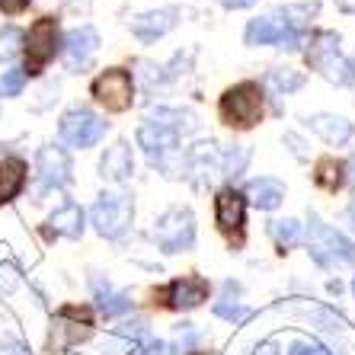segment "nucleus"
I'll list each match as a JSON object with an SVG mask.
<instances>
[{
    "label": "nucleus",
    "instance_id": "obj_1",
    "mask_svg": "<svg viewBox=\"0 0 355 355\" xmlns=\"http://www.w3.org/2000/svg\"><path fill=\"white\" fill-rule=\"evenodd\" d=\"M218 116L227 128H253L263 119V87L253 80L234 83L218 103Z\"/></svg>",
    "mask_w": 355,
    "mask_h": 355
},
{
    "label": "nucleus",
    "instance_id": "obj_2",
    "mask_svg": "<svg viewBox=\"0 0 355 355\" xmlns=\"http://www.w3.org/2000/svg\"><path fill=\"white\" fill-rule=\"evenodd\" d=\"M154 243L164 253H189L196 247V215L189 205H173L154 218Z\"/></svg>",
    "mask_w": 355,
    "mask_h": 355
},
{
    "label": "nucleus",
    "instance_id": "obj_3",
    "mask_svg": "<svg viewBox=\"0 0 355 355\" xmlns=\"http://www.w3.org/2000/svg\"><path fill=\"white\" fill-rule=\"evenodd\" d=\"M307 61L314 71H320L323 77L336 87H352L355 83V61L346 58L339 51V35L336 33H320L314 39V45L307 49Z\"/></svg>",
    "mask_w": 355,
    "mask_h": 355
},
{
    "label": "nucleus",
    "instance_id": "obj_4",
    "mask_svg": "<svg viewBox=\"0 0 355 355\" xmlns=\"http://www.w3.org/2000/svg\"><path fill=\"white\" fill-rule=\"evenodd\" d=\"M93 231L106 240H119L135 221V202L125 192H103L90 211Z\"/></svg>",
    "mask_w": 355,
    "mask_h": 355
},
{
    "label": "nucleus",
    "instance_id": "obj_5",
    "mask_svg": "<svg viewBox=\"0 0 355 355\" xmlns=\"http://www.w3.org/2000/svg\"><path fill=\"white\" fill-rule=\"evenodd\" d=\"M106 132H109V122L87 106H71L58 122V138L64 141L67 148H77V150L96 148L99 141L106 138Z\"/></svg>",
    "mask_w": 355,
    "mask_h": 355
},
{
    "label": "nucleus",
    "instance_id": "obj_6",
    "mask_svg": "<svg viewBox=\"0 0 355 355\" xmlns=\"http://www.w3.org/2000/svg\"><path fill=\"white\" fill-rule=\"evenodd\" d=\"M307 247H311V257L320 266H343V263H355V243L349 237L323 224L320 218H311L307 221Z\"/></svg>",
    "mask_w": 355,
    "mask_h": 355
},
{
    "label": "nucleus",
    "instance_id": "obj_7",
    "mask_svg": "<svg viewBox=\"0 0 355 355\" xmlns=\"http://www.w3.org/2000/svg\"><path fill=\"white\" fill-rule=\"evenodd\" d=\"M58 45H61L58 19H51V17L35 19V23L29 26V33H26V67L23 71L39 74L42 67L58 55Z\"/></svg>",
    "mask_w": 355,
    "mask_h": 355
},
{
    "label": "nucleus",
    "instance_id": "obj_8",
    "mask_svg": "<svg viewBox=\"0 0 355 355\" xmlns=\"http://www.w3.org/2000/svg\"><path fill=\"white\" fill-rule=\"evenodd\" d=\"M35 180H39V196L67 189L74 182V164L67 157V150L55 148V144L42 148L35 154Z\"/></svg>",
    "mask_w": 355,
    "mask_h": 355
},
{
    "label": "nucleus",
    "instance_id": "obj_9",
    "mask_svg": "<svg viewBox=\"0 0 355 355\" xmlns=\"http://www.w3.org/2000/svg\"><path fill=\"white\" fill-rule=\"evenodd\" d=\"M93 99L99 106H106L109 112H125L132 109L135 103V83H132V74L122 71V67H106L103 74L93 80Z\"/></svg>",
    "mask_w": 355,
    "mask_h": 355
},
{
    "label": "nucleus",
    "instance_id": "obj_10",
    "mask_svg": "<svg viewBox=\"0 0 355 355\" xmlns=\"http://www.w3.org/2000/svg\"><path fill=\"white\" fill-rule=\"evenodd\" d=\"M243 39H247V45H253V49H259V45H275V49H285V51H297L304 45V33H295V29H288V26L275 17L250 19Z\"/></svg>",
    "mask_w": 355,
    "mask_h": 355
},
{
    "label": "nucleus",
    "instance_id": "obj_11",
    "mask_svg": "<svg viewBox=\"0 0 355 355\" xmlns=\"http://www.w3.org/2000/svg\"><path fill=\"white\" fill-rule=\"evenodd\" d=\"M138 148L148 154V160L154 166H166V157L176 154V144H180V132L166 128V125H157V122H144L138 125Z\"/></svg>",
    "mask_w": 355,
    "mask_h": 355
},
{
    "label": "nucleus",
    "instance_id": "obj_12",
    "mask_svg": "<svg viewBox=\"0 0 355 355\" xmlns=\"http://www.w3.org/2000/svg\"><path fill=\"white\" fill-rule=\"evenodd\" d=\"M99 51V33L93 26H77L64 39V67L71 74H83Z\"/></svg>",
    "mask_w": 355,
    "mask_h": 355
},
{
    "label": "nucleus",
    "instance_id": "obj_13",
    "mask_svg": "<svg viewBox=\"0 0 355 355\" xmlns=\"http://www.w3.org/2000/svg\"><path fill=\"white\" fill-rule=\"evenodd\" d=\"M215 221L224 234H243V224H247V202L234 186H224L215 196Z\"/></svg>",
    "mask_w": 355,
    "mask_h": 355
},
{
    "label": "nucleus",
    "instance_id": "obj_14",
    "mask_svg": "<svg viewBox=\"0 0 355 355\" xmlns=\"http://www.w3.org/2000/svg\"><path fill=\"white\" fill-rule=\"evenodd\" d=\"M186 170L196 176L198 182H211L218 173H221V150H218L215 141H198L186 150Z\"/></svg>",
    "mask_w": 355,
    "mask_h": 355
},
{
    "label": "nucleus",
    "instance_id": "obj_15",
    "mask_svg": "<svg viewBox=\"0 0 355 355\" xmlns=\"http://www.w3.org/2000/svg\"><path fill=\"white\" fill-rule=\"evenodd\" d=\"M307 128L323 138L330 148H343L349 144L355 135V125L349 122L346 116H333V112H314V116H307Z\"/></svg>",
    "mask_w": 355,
    "mask_h": 355
},
{
    "label": "nucleus",
    "instance_id": "obj_16",
    "mask_svg": "<svg viewBox=\"0 0 355 355\" xmlns=\"http://www.w3.org/2000/svg\"><path fill=\"white\" fill-rule=\"evenodd\" d=\"M99 176L106 182H128L135 176V157L128 141H116L106 154L99 157Z\"/></svg>",
    "mask_w": 355,
    "mask_h": 355
},
{
    "label": "nucleus",
    "instance_id": "obj_17",
    "mask_svg": "<svg viewBox=\"0 0 355 355\" xmlns=\"http://www.w3.org/2000/svg\"><path fill=\"white\" fill-rule=\"evenodd\" d=\"M208 297V282L202 275H182L166 285V304L180 307V311H192Z\"/></svg>",
    "mask_w": 355,
    "mask_h": 355
},
{
    "label": "nucleus",
    "instance_id": "obj_18",
    "mask_svg": "<svg viewBox=\"0 0 355 355\" xmlns=\"http://www.w3.org/2000/svg\"><path fill=\"white\" fill-rule=\"evenodd\" d=\"M83 208L77 202H64L61 208H55L49 215V234L51 237H67V240H80L83 237Z\"/></svg>",
    "mask_w": 355,
    "mask_h": 355
},
{
    "label": "nucleus",
    "instance_id": "obj_19",
    "mask_svg": "<svg viewBox=\"0 0 355 355\" xmlns=\"http://www.w3.org/2000/svg\"><path fill=\"white\" fill-rule=\"evenodd\" d=\"M176 26V10H154V13H141L132 19V35L141 42H157Z\"/></svg>",
    "mask_w": 355,
    "mask_h": 355
},
{
    "label": "nucleus",
    "instance_id": "obj_20",
    "mask_svg": "<svg viewBox=\"0 0 355 355\" xmlns=\"http://www.w3.org/2000/svg\"><path fill=\"white\" fill-rule=\"evenodd\" d=\"M247 196L259 211H275V208L285 202V186H282V180H275V176H257V180H250Z\"/></svg>",
    "mask_w": 355,
    "mask_h": 355
},
{
    "label": "nucleus",
    "instance_id": "obj_21",
    "mask_svg": "<svg viewBox=\"0 0 355 355\" xmlns=\"http://www.w3.org/2000/svg\"><path fill=\"white\" fill-rule=\"evenodd\" d=\"M26 160L23 157H3L0 160V205H7L23 192L26 186Z\"/></svg>",
    "mask_w": 355,
    "mask_h": 355
},
{
    "label": "nucleus",
    "instance_id": "obj_22",
    "mask_svg": "<svg viewBox=\"0 0 355 355\" xmlns=\"http://www.w3.org/2000/svg\"><path fill=\"white\" fill-rule=\"evenodd\" d=\"M93 297H96V307L106 317H119V314H128V311H132V295H128V291H116L109 282L103 285L99 279H93Z\"/></svg>",
    "mask_w": 355,
    "mask_h": 355
},
{
    "label": "nucleus",
    "instance_id": "obj_23",
    "mask_svg": "<svg viewBox=\"0 0 355 355\" xmlns=\"http://www.w3.org/2000/svg\"><path fill=\"white\" fill-rule=\"evenodd\" d=\"M266 83H269V90H272V93L288 96V93H297L301 87H304V74H301V71H295V67H269Z\"/></svg>",
    "mask_w": 355,
    "mask_h": 355
},
{
    "label": "nucleus",
    "instance_id": "obj_24",
    "mask_svg": "<svg viewBox=\"0 0 355 355\" xmlns=\"http://www.w3.org/2000/svg\"><path fill=\"white\" fill-rule=\"evenodd\" d=\"M317 10H320V3H317V0H304V3H288V7H282L279 17H282V23L288 26V29L301 33V29H304V26L317 17Z\"/></svg>",
    "mask_w": 355,
    "mask_h": 355
},
{
    "label": "nucleus",
    "instance_id": "obj_25",
    "mask_svg": "<svg viewBox=\"0 0 355 355\" xmlns=\"http://www.w3.org/2000/svg\"><path fill=\"white\" fill-rule=\"evenodd\" d=\"M269 234H272L275 247H279L282 253L301 243V224H297L295 218H275V221L269 224Z\"/></svg>",
    "mask_w": 355,
    "mask_h": 355
},
{
    "label": "nucleus",
    "instance_id": "obj_26",
    "mask_svg": "<svg viewBox=\"0 0 355 355\" xmlns=\"http://www.w3.org/2000/svg\"><path fill=\"white\" fill-rule=\"evenodd\" d=\"M346 166L339 164V160H333V157H327V160H320L317 164V173H314V182L320 186V189H327V192H336L339 186H343V180H346Z\"/></svg>",
    "mask_w": 355,
    "mask_h": 355
},
{
    "label": "nucleus",
    "instance_id": "obj_27",
    "mask_svg": "<svg viewBox=\"0 0 355 355\" xmlns=\"http://www.w3.org/2000/svg\"><path fill=\"white\" fill-rule=\"evenodd\" d=\"M250 164V150L243 148V144H231V148L221 154V173L231 176V180H237V176H243V170H247Z\"/></svg>",
    "mask_w": 355,
    "mask_h": 355
},
{
    "label": "nucleus",
    "instance_id": "obj_28",
    "mask_svg": "<svg viewBox=\"0 0 355 355\" xmlns=\"http://www.w3.org/2000/svg\"><path fill=\"white\" fill-rule=\"evenodd\" d=\"M26 71L23 67H10V71H3L0 74V96H7V99H13V96H19L23 93V87H26Z\"/></svg>",
    "mask_w": 355,
    "mask_h": 355
},
{
    "label": "nucleus",
    "instance_id": "obj_29",
    "mask_svg": "<svg viewBox=\"0 0 355 355\" xmlns=\"http://www.w3.org/2000/svg\"><path fill=\"white\" fill-rule=\"evenodd\" d=\"M19 42H23V33H19L17 26H3V29H0V64L17 55Z\"/></svg>",
    "mask_w": 355,
    "mask_h": 355
},
{
    "label": "nucleus",
    "instance_id": "obj_30",
    "mask_svg": "<svg viewBox=\"0 0 355 355\" xmlns=\"http://www.w3.org/2000/svg\"><path fill=\"white\" fill-rule=\"evenodd\" d=\"M215 314L224 317V320H231V323H243L250 317V307L240 304V301H231V297H224V301L215 304Z\"/></svg>",
    "mask_w": 355,
    "mask_h": 355
},
{
    "label": "nucleus",
    "instance_id": "obj_31",
    "mask_svg": "<svg viewBox=\"0 0 355 355\" xmlns=\"http://www.w3.org/2000/svg\"><path fill=\"white\" fill-rule=\"evenodd\" d=\"M19 285V272H17V266H0V295H10V291Z\"/></svg>",
    "mask_w": 355,
    "mask_h": 355
},
{
    "label": "nucleus",
    "instance_id": "obj_32",
    "mask_svg": "<svg viewBox=\"0 0 355 355\" xmlns=\"http://www.w3.org/2000/svg\"><path fill=\"white\" fill-rule=\"evenodd\" d=\"M0 355H33V352H29V346H26V343H19V339L0 336Z\"/></svg>",
    "mask_w": 355,
    "mask_h": 355
},
{
    "label": "nucleus",
    "instance_id": "obj_33",
    "mask_svg": "<svg viewBox=\"0 0 355 355\" xmlns=\"http://www.w3.org/2000/svg\"><path fill=\"white\" fill-rule=\"evenodd\" d=\"M122 336H132V339H141V336H148V320H128V323H122Z\"/></svg>",
    "mask_w": 355,
    "mask_h": 355
},
{
    "label": "nucleus",
    "instance_id": "obj_34",
    "mask_svg": "<svg viewBox=\"0 0 355 355\" xmlns=\"http://www.w3.org/2000/svg\"><path fill=\"white\" fill-rule=\"evenodd\" d=\"M288 355H333V352H327V349L317 346V343H291Z\"/></svg>",
    "mask_w": 355,
    "mask_h": 355
},
{
    "label": "nucleus",
    "instance_id": "obj_35",
    "mask_svg": "<svg viewBox=\"0 0 355 355\" xmlns=\"http://www.w3.org/2000/svg\"><path fill=\"white\" fill-rule=\"evenodd\" d=\"M285 144H291V150H295V157L297 160H307V144H304V141H301V138H297V135L295 132H288V135H285Z\"/></svg>",
    "mask_w": 355,
    "mask_h": 355
},
{
    "label": "nucleus",
    "instance_id": "obj_36",
    "mask_svg": "<svg viewBox=\"0 0 355 355\" xmlns=\"http://www.w3.org/2000/svg\"><path fill=\"white\" fill-rule=\"evenodd\" d=\"M26 7H29V0H0V10H3V13H10V17L23 13Z\"/></svg>",
    "mask_w": 355,
    "mask_h": 355
},
{
    "label": "nucleus",
    "instance_id": "obj_37",
    "mask_svg": "<svg viewBox=\"0 0 355 355\" xmlns=\"http://www.w3.org/2000/svg\"><path fill=\"white\" fill-rule=\"evenodd\" d=\"M221 3H224L227 10H247V7H253L257 0H221Z\"/></svg>",
    "mask_w": 355,
    "mask_h": 355
},
{
    "label": "nucleus",
    "instance_id": "obj_38",
    "mask_svg": "<svg viewBox=\"0 0 355 355\" xmlns=\"http://www.w3.org/2000/svg\"><path fill=\"white\" fill-rule=\"evenodd\" d=\"M336 7L343 10V13H355V0H336Z\"/></svg>",
    "mask_w": 355,
    "mask_h": 355
},
{
    "label": "nucleus",
    "instance_id": "obj_39",
    "mask_svg": "<svg viewBox=\"0 0 355 355\" xmlns=\"http://www.w3.org/2000/svg\"><path fill=\"white\" fill-rule=\"evenodd\" d=\"M257 355H275V346L272 343H263V346L257 349Z\"/></svg>",
    "mask_w": 355,
    "mask_h": 355
},
{
    "label": "nucleus",
    "instance_id": "obj_40",
    "mask_svg": "<svg viewBox=\"0 0 355 355\" xmlns=\"http://www.w3.org/2000/svg\"><path fill=\"white\" fill-rule=\"evenodd\" d=\"M346 173H349V182H352V186H355V157H352V164L346 166Z\"/></svg>",
    "mask_w": 355,
    "mask_h": 355
},
{
    "label": "nucleus",
    "instance_id": "obj_41",
    "mask_svg": "<svg viewBox=\"0 0 355 355\" xmlns=\"http://www.w3.org/2000/svg\"><path fill=\"white\" fill-rule=\"evenodd\" d=\"M349 215H352V218H355V205H352V208H349Z\"/></svg>",
    "mask_w": 355,
    "mask_h": 355
},
{
    "label": "nucleus",
    "instance_id": "obj_42",
    "mask_svg": "<svg viewBox=\"0 0 355 355\" xmlns=\"http://www.w3.org/2000/svg\"><path fill=\"white\" fill-rule=\"evenodd\" d=\"M352 295H355V279H352Z\"/></svg>",
    "mask_w": 355,
    "mask_h": 355
}]
</instances>
